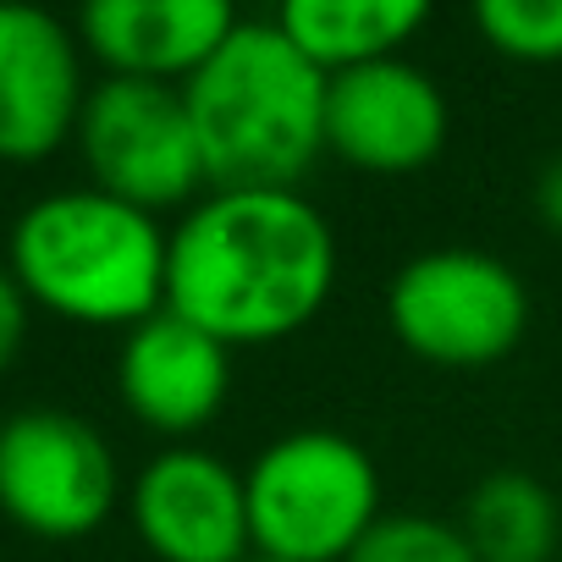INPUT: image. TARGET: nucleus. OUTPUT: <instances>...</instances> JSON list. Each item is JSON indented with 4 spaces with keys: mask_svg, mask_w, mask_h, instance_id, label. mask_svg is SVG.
I'll list each match as a JSON object with an SVG mask.
<instances>
[{
    "mask_svg": "<svg viewBox=\"0 0 562 562\" xmlns=\"http://www.w3.org/2000/svg\"><path fill=\"white\" fill-rule=\"evenodd\" d=\"M337 281V232L304 188H210L166 248V310L226 348L304 331Z\"/></svg>",
    "mask_w": 562,
    "mask_h": 562,
    "instance_id": "1",
    "label": "nucleus"
},
{
    "mask_svg": "<svg viewBox=\"0 0 562 562\" xmlns=\"http://www.w3.org/2000/svg\"><path fill=\"white\" fill-rule=\"evenodd\" d=\"M331 78L276 18H237L226 45L182 83L210 188H299L326 155Z\"/></svg>",
    "mask_w": 562,
    "mask_h": 562,
    "instance_id": "2",
    "label": "nucleus"
},
{
    "mask_svg": "<svg viewBox=\"0 0 562 562\" xmlns=\"http://www.w3.org/2000/svg\"><path fill=\"white\" fill-rule=\"evenodd\" d=\"M160 221L105 188H61L34 199L12 226L7 265L29 299L78 326H138L166 310Z\"/></svg>",
    "mask_w": 562,
    "mask_h": 562,
    "instance_id": "3",
    "label": "nucleus"
},
{
    "mask_svg": "<svg viewBox=\"0 0 562 562\" xmlns=\"http://www.w3.org/2000/svg\"><path fill=\"white\" fill-rule=\"evenodd\" d=\"M254 557L276 562H348L381 518L375 458L326 425L276 436L243 474Z\"/></svg>",
    "mask_w": 562,
    "mask_h": 562,
    "instance_id": "4",
    "label": "nucleus"
},
{
    "mask_svg": "<svg viewBox=\"0 0 562 562\" xmlns=\"http://www.w3.org/2000/svg\"><path fill=\"white\" fill-rule=\"evenodd\" d=\"M397 342L441 370L502 364L529 331V293L507 259L485 248H425L386 288Z\"/></svg>",
    "mask_w": 562,
    "mask_h": 562,
    "instance_id": "5",
    "label": "nucleus"
},
{
    "mask_svg": "<svg viewBox=\"0 0 562 562\" xmlns=\"http://www.w3.org/2000/svg\"><path fill=\"white\" fill-rule=\"evenodd\" d=\"M78 149L94 171V188L149 215L204 188V155L182 83H149L116 72L100 78L78 116Z\"/></svg>",
    "mask_w": 562,
    "mask_h": 562,
    "instance_id": "6",
    "label": "nucleus"
},
{
    "mask_svg": "<svg viewBox=\"0 0 562 562\" xmlns=\"http://www.w3.org/2000/svg\"><path fill=\"white\" fill-rule=\"evenodd\" d=\"M116 458L105 436L67 408H23L0 430V507L45 540L94 535L116 507Z\"/></svg>",
    "mask_w": 562,
    "mask_h": 562,
    "instance_id": "7",
    "label": "nucleus"
},
{
    "mask_svg": "<svg viewBox=\"0 0 562 562\" xmlns=\"http://www.w3.org/2000/svg\"><path fill=\"white\" fill-rule=\"evenodd\" d=\"M447 94L408 56H386L353 72H331L326 89V149L359 171L403 177L441 155Z\"/></svg>",
    "mask_w": 562,
    "mask_h": 562,
    "instance_id": "8",
    "label": "nucleus"
},
{
    "mask_svg": "<svg viewBox=\"0 0 562 562\" xmlns=\"http://www.w3.org/2000/svg\"><path fill=\"white\" fill-rule=\"evenodd\" d=\"M133 529L160 562H248V485L204 447H166L133 480Z\"/></svg>",
    "mask_w": 562,
    "mask_h": 562,
    "instance_id": "9",
    "label": "nucleus"
},
{
    "mask_svg": "<svg viewBox=\"0 0 562 562\" xmlns=\"http://www.w3.org/2000/svg\"><path fill=\"white\" fill-rule=\"evenodd\" d=\"M83 61L72 29L45 7L0 0V160H40L78 133Z\"/></svg>",
    "mask_w": 562,
    "mask_h": 562,
    "instance_id": "10",
    "label": "nucleus"
},
{
    "mask_svg": "<svg viewBox=\"0 0 562 562\" xmlns=\"http://www.w3.org/2000/svg\"><path fill=\"white\" fill-rule=\"evenodd\" d=\"M116 392L149 430L193 436L221 414L232 392V348L177 310H155L122 337Z\"/></svg>",
    "mask_w": 562,
    "mask_h": 562,
    "instance_id": "11",
    "label": "nucleus"
},
{
    "mask_svg": "<svg viewBox=\"0 0 562 562\" xmlns=\"http://www.w3.org/2000/svg\"><path fill=\"white\" fill-rule=\"evenodd\" d=\"M237 29L226 0H89L78 40L116 72L149 83H188Z\"/></svg>",
    "mask_w": 562,
    "mask_h": 562,
    "instance_id": "12",
    "label": "nucleus"
},
{
    "mask_svg": "<svg viewBox=\"0 0 562 562\" xmlns=\"http://www.w3.org/2000/svg\"><path fill=\"white\" fill-rule=\"evenodd\" d=\"M419 0H288L276 12L281 34H288L326 78L353 72L386 56H403V45L425 29Z\"/></svg>",
    "mask_w": 562,
    "mask_h": 562,
    "instance_id": "13",
    "label": "nucleus"
},
{
    "mask_svg": "<svg viewBox=\"0 0 562 562\" xmlns=\"http://www.w3.org/2000/svg\"><path fill=\"white\" fill-rule=\"evenodd\" d=\"M458 529L469 535L480 562H551L562 513H557V496L546 480H535L524 469H491L463 496Z\"/></svg>",
    "mask_w": 562,
    "mask_h": 562,
    "instance_id": "14",
    "label": "nucleus"
},
{
    "mask_svg": "<svg viewBox=\"0 0 562 562\" xmlns=\"http://www.w3.org/2000/svg\"><path fill=\"white\" fill-rule=\"evenodd\" d=\"M474 29L507 61H562V0H480Z\"/></svg>",
    "mask_w": 562,
    "mask_h": 562,
    "instance_id": "15",
    "label": "nucleus"
},
{
    "mask_svg": "<svg viewBox=\"0 0 562 562\" xmlns=\"http://www.w3.org/2000/svg\"><path fill=\"white\" fill-rule=\"evenodd\" d=\"M348 562H480L469 535L430 513H381Z\"/></svg>",
    "mask_w": 562,
    "mask_h": 562,
    "instance_id": "16",
    "label": "nucleus"
},
{
    "mask_svg": "<svg viewBox=\"0 0 562 562\" xmlns=\"http://www.w3.org/2000/svg\"><path fill=\"white\" fill-rule=\"evenodd\" d=\"M29 315H34L29 288L18 281V270L0 259V370L18 359V348H23V337H29Z\"/></svg>",
    "mask_w": 562,
    "mask_h": 562,
    "instance_id": "17",
    "label": "nucleus"
},
{
    "mask_svg": "<svg viewBox=\"0 0 562 562\" xmlns=\"http://www.w3.org/2000/svg\"><path fill=\"white\" fill-rule=\"evenodd\" d=\"M535 210H540L546 232L562 237V155H551L540 166V177H535Z\"/></svg>",
    "mask_w": 562,
    "mask_h": 562,
    "instance_id": "18",
    "label": "nucleus"
},
{
    "mask_svg": "<svg viewBox=\"0 0 562 562\" xmlns=\"http://www.w3.org/2000/svg\"><path fill=\"white\" fill-rule=\"evenodd\" d=\"M248 562H276V557H248Z\"/></svg>",
    "mask_w": 562,
    "mask_h": 562,
    "instance_id": "19",
    "label": "nucleus"
},
{
    "mask_svg": "<svg viewBox=\"0 0 562 562\" xmlns=\"http://www.w3.org/2000/svg\"><path fill=\"white\" fill-rule=\"evenodd\" d=\"M0 430H7V414H0Z\"/></svg>",
    "mask_w": 562,
    "mask_h": 562,
    "instance_id": "20",
    "label": "nucleus"
}]
</instances>
